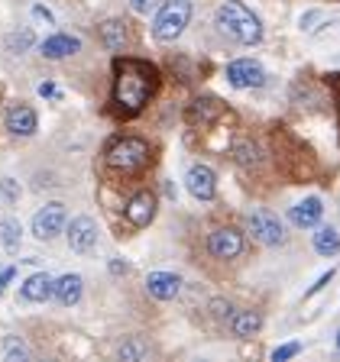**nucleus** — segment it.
Instances as JSON below:
<instances>
[{"label": "nucleus", "mask_w": 340, "mask_h": 362, "mask_svg": "<svg viewBox=\"0 0 340 362\" xmlns=\"http://www.w3.org/2000/svg\"><path fill=\"white\" fill-rule=\"evenodd\" d=\"M191 20V0H166L152 23V36L159 42H175Z\"/></svg>", "instance_id": "4"}, {"label": "nucleus", "mask_w": 340, "mask_h": 362, "mask_svg": "<svg viewBox=\"0 0 340 362\" xmlns=\"http://www.w3.org/2000/svg\"><path fill=\"white\" fill-rule=\"evenodd\" d=\"M298 343H285V346H279V349H272V362H285V359H292V356H298Z\"/></svg>", "instance_id": "27"}, {"label": "nucleus", "mask_w": 340, "mask_h": 362, "mask_svg": "<svg viewBox=\"0 0 340 362\" xmlns=\"http://www.w3.org/2000/svg\"><path fill=\"white\" fill-rule=\"evenodd\" d=\"M78 49H81V39L65 36V33H59V36H49L42 42V55H45V59H65V55L78 52Z\"/></svg>", "instance_id": "17"}, {"label": "nucleus", "mask_w": 340, "mask_h": 362, "mask_svg": "<svg viewBox=\"0 0 340 362\" xmlns=\"http://www.w3.org/2000/svg\"><path fill=\"white\" fill-rule=\"evenodd\" d=\"M107 165L127 175L140 172V168L149 165V143L140 136H123L107 149Z\"/></svg>", "instance_id": "3"}, {"label": "nucleus", "mask_w": 340, "mask_h": 362, "mask_svg": "<svg viewBox=\"0 0 340 362\" xmlns=\"http://www.w3.org/2000/svg\"><path fill=\"white\" fill-rule=\"evenodd\" d=\"M36 127H39V120H36V110H33V107L13 104L7 110V129L13 136H33L36 133Z\"/></svg>", "instance_id": "11"}, {"label": "nucleus", "mask_w": 340, "mask_h": 362, "mask_svg": "<svg viewBox=\"0 0 340 362\" xmlns=\"http://www.w3.org/2000/svg\"><path fill=\"white\" fill-rule=\"evenodd\" d=\"M217 26L224 36H230L240 45H256L263 39V23L249 7H243L240 0H227L217 7Z\"/></svg>", "instance_id": "2"}, {"label": "nucleus", "mask_w": 340, "mask_h": 362, "mask_svg": "<svg viewBox=\"0 0 340 362\" xmlns=\"http://www.w3.org/2000/svg\"><path fill=\"white\" fill-rule=\"evenodd\" d=\"M81 275H62L59 281H52V294L59 298V304L72 308V304L81 301Z\"/></svg>", "instance_id": "16"}, {"label": "nucleus", "mask_w": 340, "mask_h": 362, "mask_svg": "<svg viewBox=\"0 0 340 362\" xmlns=\"http://www.w3.org/2000/svg\"><path fill=\"white\" fill-rule=\"evenodd\" d=\"M130 7H133L136 13H149V10L156 7V0H130Z\"/></svg>", "instance_id": "30"}, {"label": "nucleus", "mask_w": 340, "mask_h": 362, "mask_svg": "<svg viewBox=\"0 0 340 362\" xmlns=\"http://www.w3.org/2000/svg\"><path fill=\"white\" fill-rule=\"evenodd\" d=\"M20 223H16V220H4V223H0V243H4V246L7 249H16L20 246Z\"/></svg>", "instance_id": "25"}, {"label": "nucleus", "mask_w": 340, "mask_h": 362, "mask_svg": "<svg viewBox=\"0 0 340 362\" xmlns=\"http://www.w3.org/2000/svg\"><path fill=\"white\" fill-rule=\"evenodd\" d=\"M4 356H7L10 362H16V359H30V349L23 346V339H16V337H7V343H4Z\"/></svg>", "instance_id": "26"}, {"label": "nucleus", "mask_w": 340, "mask_h": 362, "mask_svg": "<svg viewBox=\"0 0 340 362\" xmlns=\"http://www.w3.org/2000/svg\"><path fill=\"white\" fill-rule=\"evenodd\" d=\"M211 310H214V317H217V320H230V304L227 301H211Z\"/></svg>", "instance_id": "28"}, {"label": "nucleus", "mask_w": 340, "mask_h": 362, "mask_svg": "<svg viewBox=\"0 0 340 362\" xmlns=\"http://www.w3.org/2000/svg\"><path fill=\"white\" fill-rule=\"evenodd\" d=\"M10 279H13V269H4V272H0V294H4V288L10 285Z\"/></svg>", "instance_id": "33"}, {"label": "nucleus", "mask_w": 340, "mask_h": 362, "mask_svg": "<svg viewBox=\"0 0 340 362\" xmlns=\"http://www.w3.org/2000/svg\"><path fill=\"white\" fill-rule=\"evenodd\" d=\"M146 288L156 301H172L175 294L181 291V279L172 275V272H152L149 279H146Z\"/></svg>", "instance_id": "13"}, {"label": "nucleus", "mask_w": 340, "mask_h": 362, "mask_svg": "<svg viewBox=\"0 0 340 362\" xmlns=\"http://www.w3.org/2000/svg\"><path fill=\"white\" fill-rule=\"evenodd\" d=\"M62 226H65V204L52 201L33 217V236L36 240H52L55 233H62Z\"/></svg>", "instance_id": "6"}, {"label": "nucleus", "mask_w": 340, "mask_h": 362, "mask_svg": "<svg viewBox=\"0 0 340 362\" xmlns=\"http://www.w3.org/2000/svg\"><path fill=\"white\" fill-rule=\"evenodd\" d=\"M39 94H42V98H55L59 90H55V84H39Z\"/></svg>", "instance_id": "34"}, {"label": "nucleus", "mask_w": 340, "mask_h": 362, "mask_svg": "<svg viewBox=\"0 0 340 362\" xmlns=\"http://www.w3.org/2000/svg\"><path fill=\"white\" fill-rule=\"evenodd\" d=\"M246 230L256 236L259 243H266V246H279V243H285V230H282L279 217H272L269 211L249 214V217H246Z\"/></svg>", "instance_id": "5"}, {"label": "nucleus", "mask_w": 340, "mask_h": 362, "mask_svg": "<svg viewBox=\"0 0 340 362\" xmlns=\"http://www.w3.org/2000/svg\"><path fill=\"white\" fill-rule=\"evenodd\" d=\"M234 158H237V165H243V168H253V165H259V149L253 143H240L234 149Z\"/></svg>", "instance_id": "23"}, {"label": "nucleus", "mask_w": 340, "mask_h": 362, "mask_svg": "<svg viewBox=\"0 0 340 362\" xmlns=\"http://www.w3.org/2000/svg\"><path fill=\"white\" fill-rule=\"evenodd\" d=\"M321 214H324V207H321V197H305L302 204H295L288 217H292V223H295V226L308 230V226H317Z\"/></svg>", "instance_id": "14"}, {"label": "nucleus", "mask_w": 340, "mask_h": 362, "mask_svg": "<svg viewBox=\"0 0 340 362\" xmlns=\"http://www.w3.org/2000/svg\"><path fill=\"white\" fill-rule=\"evenodd\" d=\"M117 356H120L123 362H136V359H146V356H149V346H146L143 339H127V343L117 349Z\"/></svg>", "instance_id": "22"}, {"label": "nucleus", "mask_w": 340, "mask_h": 362, "mask_svg": "<svg viewBox=\"0 0 340 362\" xmlns=\"http://www.w3.org/2000/svg\"><path fill=\"white\" fill-rule=\"evenodd\" d=\"M101 39H104L107 49H123L127 45V30H123V23L120 20H107L104 26H101Z\"/></svg>", "instance_id": "21"}, {"label": "nucleus", "mask_w": 340, "mask_h": 362, "mask_svg": "<svg viewBox=\"0 0 340 362\" xmlns=\"http://www.w3.org/2000/svg\"><path fill=\"white\" fill-rule=\"evenodd\" d=\"M185 185H188V191L198 201H214V194H217V178H214V172L208 165H201V162L188 168Z\"/></svg>", "instance_id": "10"}, {"label": "nucleus", "mask_w": 340, "mask_h": 362, "mask_svg": "<svg viewBox=\"0 0 340 362\" xmlns=\"http://www.w3.org/2000/svg\"><path fill=\"white\" fill-rule=\"evenodd\" d=\"M314 252L317 256H337L340 252V230L337 226H321L314 233Z\"/></svg>", "instance_id": "20"}, {"label": "nucleus", "mask_w": 340, "mask_h": 362, "mask_svg": "<svg viewBox=\"0 0 340 362\" xmlns=\"http://www.w3.org/2000/svg\"><path fill=\"white\" fill-rule=\"evenodd\" d=\"M123 214H127V220L133 226H146L152 217H156V194H152V191H140V194L127 204Z\"/></svg>", "instance_id": "12"}, {"label": "nucleus", "mask_w": 340, "mask_h": 362, "mask_svg": "<svg viewBox=\"0 0 340 362\" xmlns=\"http://www.w3.org/2000/svg\"><path fill=\"white\" fill-rule=\"evenodd\" d=\"M331 279H334V272H324V275H321V279H317V281H314V285H311L308 298H311V294H317V291H321V288H324V285H327V281H331Z\"/></svg>", "instance_id": "31"}, {"label": "nucleus", "mask_w": 340, "mask_h": 362, "mask_svg": "<svg viewBox=\"0 0 340 362\" xmlns=\"http://www.w3.org/2000/svg\"><path fill=\"white\" fill-rule=\"evenodd\" d=\"M156 88H159V71L149 62L140 59L117 62V78H113V110H117V117H136L149 104Z\"/></svg>", "instance_id": "1"}, {"label": "nucleus", "mask_w": 340, "mask_h": 362, "mask_svg": "<svg viewBox=\"0 0 340 362\" xmlns=\"http://www.w3.org/2000/svg\"><path fill=\"white\" fill-rule=\"evenodd\" d=\"M227 81L234 84V88H263L266 71H263V65L253 59H237L227 65Z\"/></svg>", "instance_id": "7"}, {"label": "nucleus", "mask_w": 340, "mask_h": 362, "mask_svg": "<svg viewBox=\"0 0 340 362\" xmlns=\"http://www.w3.org/2000/svg\"><path fill=\"white\" fill-rule=\"evenodd\" d=\"M337 349H340V330H337Z\"/></svg>", "instance_id": "36"}, {"label": "nucleus", "mask_w": 340, "mask_h": 362, "mask_svg": "<svg viewBox=\"0 0 340 362\" xmlns=\"http://www.w3.org/2000/svg\"><path fill=\"white\" fill-rule=\"evenodd\" d=\"M20 294H23V301H45L52 294V279L45 272H36V275H30V279L23 281Z\"/></svg>", "instance_id": "18"}, {"label": "nucleus", "mask_w": 340, "mask_h": 362, "mask_svg": "<svg viewBox=\"0 0 340 362\" xmlns=\"http://www.w3.org/2000/svg\"><path fill=\"white\" fill-rule=\"evenodd\" d=\"M263 327V317H259V310L246 308V310H237V314H230V333L240 339H249L253 333Z\"/></svg>", "instance_id": "15"}, {"label": "nucleus", "mask_w": 340, "mask_h": 362, "mask_svg": "<svg viewBox=\"0 0 340 362\" xmlns=\"http://www.w3.org/2000/svg\"><path fill=\"white\" fill-rule=\"evenodd\" d=\"M224 113V104L217 98H198L195 104L188 107V120L191 123H214Z\"/></svg>", "instance_id": "19"}, {"label": "nucleus", "mask_w": 340, "mask_h": 362, "mask_svg": "<svg viewBox=\"0 0 340 362\" xmlns=\"http://www.w3.org/2000/svg\"><path fill=\"white\" fill-rule=\"evenodd\" d=\"M0 191H4V194H7L10 201H16V194H20V188H16V181H13V178H4V181H0Z\"/></svg>", "instance_id": "29"}, {"label": "nucleus", "mask_w": 340, "mask_h": 362, "mask_svg": "<svg viewBox=\"0 0 340 362\" xmlns=\"http://www.w3.org/2000/svg\"><path fill=\"white\" fill-rule=\"evenodd\" d=\"M110 272H113V275H120V272H127V262H120V259H113V262H110Z\"/></svg>", "instance_id": "35"}, {"label": "nucleus", "mask_w": 340, "mask_h": 362, "mask_svg": "<svg viewBox=\"0 0 340 362\" xmlns=\"http://www.w3.org/2000/svg\"><path fill=\"white\" fill-rule=\"evenodd\" d=\"M208 249H211L214 259H237L243 252V233L234 230V226H220V230L211 233Z\"/></svg>", "instance_id": "8"}, {"label": "nucleus", "mask_w": 340, "mask_h": 362, "mask_svg": "<svg viewBox=\"0 0 340 362\" xmlns=\"http://www.w3.org/2000/svg\"><path fill=\"white\" fill-rule=\"evenodd\" d=\"M33 16H36V20H45V23H55L52 10H45V7H33Z\"/></svg>", "instance_id": "32"}, {"label": "nucleus", "mask_w": 340, "mask_h": 362, "mask_svg": "<svg viewBox=\"0 0 340 362\" xmlns=\"http://www.w3.org/2000/svg\"><path fill=\"white\" fill-rule=\"evenodd\" d=\"M68 249L72 252H91L94 249V243H98V226H94V220L91 217H75L72 223H68Z\"/></svg>", "instance_id": "9"}, {"label": "nucleus", "mask_w": 340, "mask_h": 362, "mask_svg": "<svg viewBox=\"0 0 340 362\" xmlns=\"http://www.w3.org/2000/svg\"><path fill=\"white\" fill-rule=\"evenodd\" d=\"M33 42H36V36H33L30 30H20V33H10V36H7V49H10L13 55L26 52V49H30Z\"/></svg>", "instance_id": "24"}]
</instances>
